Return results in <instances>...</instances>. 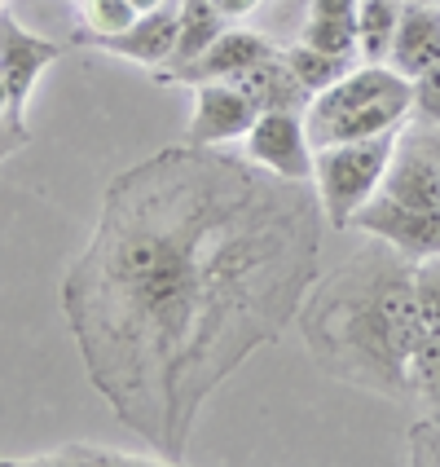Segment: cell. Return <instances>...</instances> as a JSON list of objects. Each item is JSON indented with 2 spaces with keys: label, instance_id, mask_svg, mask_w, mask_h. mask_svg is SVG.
<instances>
[{
  "label": "cell",
  "instance_id": "obj_20",
  "mask_svg": "<svg viewBox=\"0 0 440 467\" xmlns=\"http://www.w3.org/2000/svg\"><path fill=\"white\" fill-rule=\"evenodd\" d=\"M79 9V31L76 36H110V31H124L137 14L132 0H76Z\"/></svg>",
  "mask_w": 440,
  "mask_h": 467
},
{
  "label": "cell",
  "instance_id": "obj_11",
  "mask_svg": "<svg viewBox=\"0 0 440 467\" xmlns=\"http://www.w3.org/2000/svg\"><path fill=\"white\" fill-rule=\"evenodd\" d=\"M379 194H388L396 203H410V208H432L440 212V168L436 159L423 150L414 132H401V146L388 163V177L379 185Z\"/></svg>",
  "mask_w": 440,
  "mask_h": 467
},
{
  "label": "cell",
  "instance_id": "obj_2",
  "mask_svg": "<svg viewBox=\"0 0 440 467\" xmlns=\"http://www.w3.org/2000/svg\"><path fill=\"white\" fill-rule=\"evenodd\" d=\"M295 322L331 379L410 401V362L427 339L410 256L370 238V247L312 283Z\"/></svg>",
  "mask_w": 440,
  "mask_h": 467
},
{
  "label": "cell",
  "instance_id": "obj_4",
  "mask_svg": "<svg viewBox=\"0 0 440 467\" xmlns=\"http://www.w3.org/2000/svg\"><path fill=\"white\" fill-rule=\"evenodd\" d=\"M396 146H401V129L379 132V137H357V141L317 146V155H312V190L322 199L326 225H335V230L353 225V216L379 194Z\"/></svg>",
  "mask_w": 440,
  "mask_h": 467
},
{
  "label": "cell",
  "instance_id": "obj_15",
  "mask_svg": "<svg viewBox=\"0 0 440 467\" xmlns=\"http://www.w3.org/2000/svg\"><path fill=\"white\" fill-rule=\"evenodd\" d=\"M357 5L362 0H309V18H304L300 40L357 57Z\"/></svg>",
  "mask_w": 440,
  "mask_h": 467
},
{
  "label": "cell",
  "instance_id": "obj_12",
  "mask_svg": "<svg viewBox=\"0 0 440 467\" xmlns=\"http://www.w3.org/2000/svg\"><path fill=\"white\" fill-rule=\"evenodd\" d=\"M440 62V5H410L401 9V23L392 36L388 67L405 79H418Z\"/></svg>",
  "mask_w": 440,
  "mask_h": 467
},
{
  "label": "cell",
  "instance_id": "obj_16",
  "mask_svg": "<svg viewBox=\"0 0 440 467\" xmlns=\"http://www.w3.org/2000/svg\"><path fill=\"white\" fill-rule=\"evenodd\" d=\"M5 463L18 467H150L163 463L155 450L150 454H128V450H110V445H93V441H71L45 450V454H26V459H5Z\"/></svg>",
  "mask_w": 440,
  "mask_h": 467
},
{
  "label": "cell",
  "instance_id": "obj_13",
  "mask_svg": "<svg viewBox=\"0 0 440 467\" xmlns=\"http://www.w3.org/2000/svg\"><path fill=\"white\" fill-rule=\"evenodd\" d=\"M251 102H256V110H309V88L295 79V71L286 67L282 49H273L269 57H260L256 67L247 71V76L233 79Z\"/></svg>",
  "mask_w": 440,
  "mask_h": 467
},
{
  "label": "cell",
  "instance_id": "obj_24",
  "mask_svg": "<svg viewBox=\"0 0 440 467\" xmlns=\"http://www.w3.org/2000/svg\"><path fill=\"white\" fill-rule=\"evenodd\" d=\"M26 141H31L26 124H14V119H5V124H0V163H5L9 155H18Z\"/></svg>",
  "mask_w": 440,
  "mask_h": 467
},
{
  "label": "cell",
  "instance_id": "obj_28",
  "mask_svg": "<svg viewBox=\"0 0 440 467\" xmlns=\"http://www.w3.org/2000/svg\"><path fill=\"white\" fill-rule=\"evenodd\" d=\"M132 5H137V14H155V9L172 5V0H132Z\"/></svg>",
  "mask_w": 440,
  "mask_h": 467
},
{
  "label": "cell",
  "instance_id": "obj_29",
  "mask_svg": "<svg viewBox=\"0 0 440 467\" xmlns=\"http://www.w3.org/2000/svg\"><path fill=\"white\" fill-rule=\"evenodd\" d=\"M410 5H440V0H410Z\"/></svg>",
  "mask_w": 440,
  "mask_h": 467
},
{
  "label": "cell",
  "instance_id": "obj_8",
  "mask_svg": "<svg viewBox=\"0 0 440 467\" xmlns=\"http://www.w3.org/2000/svg\"><path fill=\"white\" fill-rule=\"evenodd\" d=\"M57 57H62V45L26 31L9 9H0V79L9 88V102H14V119L18 124H26V102H31L36 84L45 79V71H49Z\"/></svg>",
  "mask_w": 440,
  "mask_h": 467
},
{
  "label": "cell",
  "instance_id": "obj_7",
  "mask_svg": "<svg viewBox=\"0 0 440 467\" xmlns=\"http://www.w3.org/2000/svg\"><path fill=\"white\" fill-rule=\"evenodd\" d=\"M189 93H194L189 129H185L189 146H233L251 132L260 115L256 102L233 79H208V84H194Z\"/></svg>",
  "mask_w": 440,
  "mask_h": 467
},
{
  "label": "cell",
  "instance_id": "obj_6",
  "mask_svg": "<svg viewBox=\"0 0 440 467\" xmlns=\"http://www.w3.org/2000/svg\"><path fill=\"white\" fill-rule=\"evenodd\" d=\"M353 230H362L365 238L388 243V247H396L401 256H410V260L440 256V212L410 208V203H396L388 194H374L353 216Z\"/></svg>",
  "mask_w": 440,
  "mask_h": 467
},
{
  "label": "cell",
  "instance_id": "obj_21",
  "mask_svg": "<svg viewBox=\"0 0 440 467\" xmlns=\"http://www.w3.org/2000/svg\"><path fill=\"white\" fill-rule=\"evenodd\" d=\"M414 300L423 331L432 339H440V256L414 260Z\"/></svg>",
  "mask_w": 440,
  "mask_h": 467
},
{
  "label": "cell",
  "instance_id": "obj_1",
  "mask_svg": "<svg viewBox=\"0 0 440 467\" xmlns=\"http://www.w3.org/2000/svg\"><path fill=\"white\" fill-rule=\"evenodd\" d=\"M326 212L230 146H168L115 172L62 278L88 384L163 463H185L208 397L300 317Z\"/></svg>",
  "mask_w": 440,
  "mask_h": 467
},
{
  "label": "cell",
  "instance_id": "obj_10",
  "mask_svg": "<svg viewBox=\"0 0 440 467\" xmlns=\"http://www.w3.org/2000/svg\"><path fill=\"white\" fill-rule=\"evenodd\" d=\"M269 53H273V45H269L264 36L247 31V26H225V31H220V40H216L203 57H194L189 67L172 71L163 84L194 88V84H208V79H238V76H247L260 57H269Z\"/></svg>",
  "mask_w": 440,
  "mask_h": 467
},
{
  "label": "cell",
  "instance_id": "obj_18",
  "mask_svg": "<svg viewBox=\"0 0 440 467\" xmlns=\"http://www.w3.org/2000/svg\"><path fill=\"white\" fill-rule=\"evenodd\" d=\"M401 9L405 0H362L357 5V57L362 62H388Z\"/></svg>",
  "mask_w": 440,
  "mask_h": 467
},
{
  "label": "cell",
  "instance_id": "obj_23",
  "mask_svg": "<svg viewBox=\"0 0 440 467\" xmlns=\"http://www.w3.org/2000/svg\"><path fill=\"white\" fill-rule=\"evenodd\" d=\"M410 463L440 467V419H423L410 428Z\"/></svg>",
  "mask_w": 440,
  "mask_h": 467
},
{
  "label": "cell",
  "instance_id": "obj_25",
  "mask_svg": "<svg viewBox=\"0 0 440 467\" xmlns=\"http://www.w3.org/2000/svg\"><path fill=\"white\" fill-rule=\"evenodd\" d=\"M211 5H216V9H220L230 23H238V18H251L264 0H211Z\"/></svg>",
  "mask_w": 440,
  "mask_h": 467
},
{
  "label": "cell",
  "instance_id": "obj_30",
  "mask_svg": "<svg viewBox=\"0 0 440 467\" xmlns=\"http://www.w3.org/2000/svg\"><path fill=\"white\" fill-rule=\"evenodd\" d=\"M0 9H9V0H0Z\"/></svg>",
  "mask_w": 440,
  "mask_h": 467
},
{
  "label": "cell",
  "instance_id": "obj_5",
  "mask_svg": "<svg viewBox=\"0 0 440 467\" xmlns=\"http://www.w3.org/2000/svg\"><path fill=\"white\" fill-rule=\"evenodd\" d=\"M242 155L256 168L286 177V182H312V146L304 110H260L251 132L242 137Z\"/></svg>",
  "mask_w": 440,
  "mask_h": 467
},
{
  "label": "cell",
  "instance_id": "obj_9",
  "mask_svg": "<svg viewBox=\"0 0 440 467\" xmlns=\"http://www.w3.org/2000/svg\"><path fill=\"white\" fill-rule=\"evenodd\" d=\"M76 45H88L93 53H106V57H124L146 71H163L172 57V45H177V5L141 14L124 31H110V36H76Z\"/></svg>",
  "mask_w": 440,
  "mask_h": 467
},
{
  "label": "cell",
  "instance_id": "obj_26",
  "mask_svg": "<svg viewBox=\"0 0 440 467\" xmlns=\"http://www.w3.org/2000/svg\"><path fill=\"white\" fill-rule=\"evenodd\" d=\"M414 137L423 141V150H427V155L436 159V168H440V129H418Z\"/></svg>",
  "mask_w": 440,
  "mask_h": 467
},
{
  "label": "cell",
  "instance_id": "obj_3",
  "mask_svg": "<svg viewBox=\"0 0 440 467\" xmlns=\"http://www.w3.org/2000/svg\"><path fill=\"white\" fill-rule=\"evenodd\" d=\"M410 115H414V79L392 71L388 62H362V67H353L326 93H317L309 102V110H304L312 146L396 132V129H405Z\"/></svg>",
  "mask_w": 440,
  "mask_h": 467
},
{
  "label": "cell",
  "instance_id": "obj_27",
  "mask_svg": "<svg viewBox=\"0 0 440 467\" xmlns=\"http://www.w3.org/2000/svg\"><path fill=\"white\" fill-rule=\"evenodd\" d=\"M5 119H14V102H9V88H5V79H0V124ZM18 124V119H14Z\"/></svg>",
  "mask_w": 440,
  "mask_h": 467
},
{
  "label": "cell",
  "instance_id": "obj_14",
  "mask_svg": "<svg viewBox=\"0 0 440 467\" xmlns=\"http://www.w3.org/2000/svg\"><path fill=\"white\" fill-rule=\"evenodd\" d=\"M225 26H230V18H225L211 0H181V5H177V45H172L168 67L155 71L159 84L172 76V71L189 67L194 57H203V53L220 40V31H225Z\"/></svg>",
  "mask_w": 440,
  "mask_h": 467
},
{
  "label": "cell",
  "instance_id": "obj_22",
  "mask_svg": "<svg viewBox=\"0 0 440 467\" xmlns=\"http://www.w3.org/2000/svg\"><path fill=\"white\" fill-rule=\"evenodd\" d=\"M414 119L418 129H440V62L414 79Z\"/></svg>",
  "mask_w": 440,
  "mask_h": 467
},
{
  "label": "cell",
  "instance_id": "obj_17",
  "mask_svg": "<svg viewBox=\"0 0 440 467\" xmlns=\"http://www.w3.org/2000/svg\"><path fill=\"white\" fill-rule=\"evenodd\" d=\"M286 67L295 71V79L309 88V98L317 93H326L335 79H343L353 67H357V57H343V53H331V49H317L309 40H295V45H286L282 49Z\"/></svg>",
  "mask_w": 440,
  "mask_h": 467
},
{
  "label": "cell",
  "instance_id": "obj_19",
  "mask_svg": "<svg viewBox=\"0 0 440 467\" xmlns=\"http://www.w3.org/2000/svg\"><path fill=\"white\" fill-rule=\"evenodd\" d=\"M410 401L423 406V419H440V339H423L410 362Z\"/></svg>",
  "mask_w": 440,
  "mask_h": 467
}]
</instances>
